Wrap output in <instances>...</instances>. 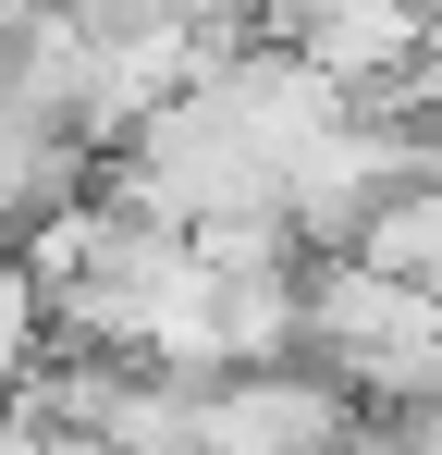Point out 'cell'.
<instances>
[{
	"label": "cell",
	"mask_w": 442,
	"mask_h": 455,
	"mask_svg": "<svg viewBox=\"0 0 442 455\" xmlns=\"http://www.w3.org/2000/svg\"><path fill=\"white\" fill-rule=\"evenodd\" d=\"M430 25H442V0H430Z\"/></svg>",
	"instance_id": "4"
},
{
	"label": "cell",
	"mask_w": 442,
	"mask_h": 455,
	"mask_svg": "<svg viewBox=\"0 0 442 455\" xmlns=\"http://www.w3.org/2000/svg\"><path fill=\"white\" fill-rule=\"evenodd\" d=\"M160 12H185L209 50H246V37H271V0H160Z\"/></svg>",
	"instance_id": "3"
},
{
	"label": "cell",
	"mask_w": 442,
	"mask_h": 455,
	"mask_svg": "<svg viewBox=\"0 0 442 455\" xmlns=\"http://www.w3.org/2000/svg\"><path fill=\"white\" fill-rule=\"evenodd\" d=\"M357 431V394L320 357H233L197 381V455H332Z\"/></svg>",
	"instance_id": "1"
},
{
	"label": "cell",
	"mask_w": 442,
	"mask_h": 455,
	"mask_svg": "<svg viewBox=\"0 0 442 455\" xmlns=\"http://www.w3.org/2000/svg\"><path fill=\"white\" fill-rule=\"evenodd\" d=\"M357 259H381V271H406V283L442 296V172H406V185L368 210V222H357Z\"/></svg>",
	"instance_id": "2"
}]
</instances>
